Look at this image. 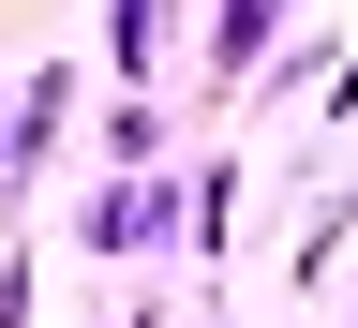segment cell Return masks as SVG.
Here are the masks:
<instances>
[{
    "instance_id": "6da1fadb",
    "label": "cell",
    "mask_w": 358,
    "mask_h": 328,
    "mask_svg": "<svg viewBox=\"0 0 358 328\" xmlns=\"http://www.w3.org/2000/svg\"><path fill=\"white\" fill-rule=\"evenodd\" d=\"M164 239H194V164H150V179H105V194L75 209V254H164Z\"/></svg>"
},
{
    "instance_id": "7a4b0ae2",
    "label": "cell",
    "mask_w": 358,
    "mask_h": 328,
    "mask_svg": "<svg viewBox=\"0 0 358 328\" xmlns=\"http://www.w3.org/2000/svg\"><path fill=\"white\" fill-rule=\"evenodd\" d=\"M284 45H299V15H284V0H224V15L194 30V60H209L194 90H209V105H239V90H254L268 60H284Z\"/></svg>"
},
{
    "instance_id": "3957f363",
    "label": "cell",
    "mask_w": 358,
    "mask_h": 328,
    "mask_svg": "<svg viewBox=\"0 0 358 328\" xmlns=\"http://www.w3.org/2000/svg\"><path fill=\"white\" fill-rule=\"evenodd\" d=\"M60 134H75V60H45V75L15 90V209L45 194V164H60Z\"/></svg>"
},
{
    "instance_id": "277c9868",
    "label": "cell",
    "mask_w": 358,
    "mask_h": 328,
    "mask_svg": "<svg viewBox=\"0 0 358 328\" xmlns=\"http://www.w3.org/2000/svg\"><path fill=\"white\" fill-rule=\"evenodd\" d=\"M105 60L134 75V105H150V75H164V0H120V15H105Z\"/></svg>"
},
{
    "instance_id": "5b68a950",
    "label": "cell",
    "mask_w": 358,
    "mask_h": 328,
    "mask_svg": "<svg viewBox=\"0 0 358 328\" xmlns=\"http://www.w3.org/2000/svg\"><path fill=\"white\" fill-rule=\"evenodd\" d=\"M343 239H358V179H343V194H329V209L284 239V284H329V254H343Z\"/></svg>"
},
{
    "instance_id": "8992f818",
    "label": "cell",
    "mask_w": 358,
    "mask_h": 328,
    "mask_svg": "<svg viewBox=\"0 0 358 328\" xmlns=\"http://www.w3.org/2000/svg\"><path fill=\"white\" fill-rule=\"evenodd\" d=\"M105 150H120V179H150V164H164V105H134V90H120V120H105Z\"/></svg>"
},
{
    "instance_id": "52a82bcc",
    "label": "cell",
    "mask_w": 358,
    "mask_h": 328,
    "mask_svg": "<svg viewBox=\"0 0 358 328\" xmlns=\"http://www.w3.org/2000/svg\"><path fill=\"white\" fill-rule=\"evenodd\" d=\"M0 239H30V209H15V90H0Z\"/></svg>"
},
{
    "instance_id": "ba28073f",
    "label": "cell",
    "mask_w": 358,
    "mask_h": 328,
    "mask_svg": "<svg viewBox=\"0 0 358 328\" xmlns=\"http://www.w3.org/2000/svg\"><path fill=\"white\" fill-rule=\"evenodd\" d=\"M105 328H164V299H120V313H105Z\"/></svg>"
},
{
    "instance_id": "9c48e42d",
    "label": "cell",
    "mask_w": 358,
    "mask_h": 328,
    "mask_svg": "<svg viewBox=\"0 0 358 328\" xmlns=\"http://www.w3.org/2000/svg\"><path fill=\"white\" fill-rule=\"evenodd\" d=\"M194 328H224V313H194Z\"/></svg>"
}]
</instances>
